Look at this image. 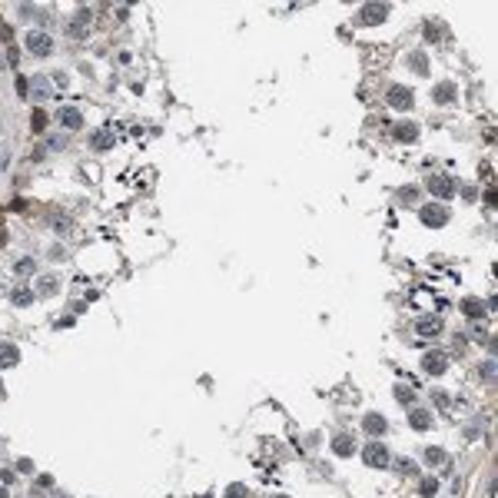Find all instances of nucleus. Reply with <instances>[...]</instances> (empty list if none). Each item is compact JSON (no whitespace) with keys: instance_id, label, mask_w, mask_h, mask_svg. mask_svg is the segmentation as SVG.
<instances>
[{"instance_id":"412c9836","label":"nucleus","mask_w":498,"mask_h":498,"mask_svg":"<svg viewBox=\"0 0 498 498\" xmlns=\"http://www.w3.org/2000/svg\"><path fill=\"white\" fill-rule=\"evenodd\" d=\"M445 459V448H425V465H442Z\"/></svg>"},{"instance_id":"39448f33","label":"nucleus","mask_w":498,"mask_h":498,"mask_svg":"<svg viewBox=\"0 0 498 498\" xmlns=\"http://www.w3.org/2000/svg\"><path fill=\"white\" fill-rule=\"evenodd\" d=\"M429 189L439 196V200H452V196L459 193V186H455L452 176H432V180H429Z\"/></svg>"},{"instance_id":"2f4dec72","label":"nucleus","mask_w":498,"mask_h":498,"mask_svg":"<svg viewBox=\"0 0 498 498\" xmlns=\"http://www.w3.org/2000/svg\"><path fill=\"white\" fill-rule=\"evenodd\" d=\"M229 498H246V488H243V485H229Z\"/></svg>"},{"instance_id":"4468645a","label":"nucleus","mask_w":498,"mask_h":498,"mask_svg":"<svg viewBox=\"0 0 498 498\" xmlns=\"http://www.w3.org/2000/svg\"><path fill=\"white\" fill-rule=\"evenodd\" d=\"M362 429H366L369 435H385V429H389V425H385L382 415H366V419H362Z\"/></svg>"},{"instance_id":"7ed1b4c3","label":"nucleus","mask_w":498,"mask_h":498,"mask_svg":"<svg viewBox=\"0 0 498 498\" xmlns=\"http://www.w3.org/2000/svg\"><path fill=\"white\" fill-rule=\"evenodd\" d=\"M50 47H53L50 33H44V30H30V33H27V50H30L33 57H47Z\"/></svg>"},{"instance_id":"a878e982","label":"nucleus","mask_w":498,"mask_h":498,"mask_svg":"<svg viewBox=\"0 0 498 498\" xmlns=\"http://www.w3.org/2000/svg\"><path fill=\"white\" fill-rule=\"evenodd\" d=\"M13 269H17V272H20V276H30V272H33V269H37V263H33V259H20V263H17V266H13Z\"/></svg>"},{"instance_id":"ddd939ff","label":"nucleus","mask_w":498,"mask_h":498,"mask_svg":"<svg viewBox=\"0 0 498 498\" xmlns=\"http://www.w3.org/2000/svg\"><path fill=\"white\" fill-rule=\"evenodd\" d=\"M462 312H465L468 319H482V315H485V303L475 299V296H468V299H462Z\"/></svg>"},{"instance_id":"7c9ffc66","label":"nucleus","mask_w":498,"mask_h":498,"mask_svg":"<svg viewBox=\"0 0 498 498\" xmlns=\"http://www.w3.org/2000/svg\"><path fill=\"white\" fill-rule=\"evenodd\" d=\"M0 40H4V44H10V40H13V30L7 24H0Z\"/></svg>"},{"instance_id":"58836bf2","label":"nucleus","mask_w":498,"mask_h":498,"mask_svg":"<svg viewBox=\"0 0 498 498\" xmlns=\"http://www.w3.org/2000/svg\"><path fill=\"white\" fill-rule=\"evenodd\" d=\"M276 498H286V495H276Z\"/></svg>"},{"instance_id":"1a4fd4ad","label":"nucleus","mask_w":498,"mask_h":498,"mask_svg":"<svg viewBox=\"0 0 498 498\" xmlns=\"http://www.w3.org/2000/svg\"><path fill=\"white\" fill-rule=\"evenodd\" d=\"M57 120H60V126H67V130H76V126H83V113L76 107H60Z\"/></svg>"},{"instance_id":"b1692460","label":"nucleus","mask_w":498,"mask_h":498,"mask_svg":"<svg viewBox=\"0 0 498 498\" xmlns=\"http://www.w3.org/2000/svg\"><path fill=\"white\" fill-rule=\"evenodd\" d=\"M395 472L399 475H412V472H415V462H412V459H395Z\"/></svg>"},{"instance_id":"dca6fc26","label":"nucleus","mask_w":498,"mask_h":498,"mask_svg":"<svg viewBox=\"0 0 498 498\" xmlns=\"http://www.w3.org/2000/svg\"><path fill=\"white\" fill-rule=\"evenodd\" d=\"M332 452H335V455H342V459H349V455L355 452L352 439H349V435H335V439H332Z\"/></svg>"},{"instance_id":"6ab92c4d","label":"nucleus","mask_w":498,"mask_h":498,"mask_svg":"<svg viewBox=\"0 0 498 498\" xmlns=\"http://www.w3.org/2000/svg\"><path fill=\"white\" fill-rule=\"evenodd\" d=\"M432 96H435V103H452L455 100V87H452V83H439Z\"/></svg>"},{"instance_id":"9b49d317","label":"nucleus","mask_w":498,"mask_h":498,"mask_svg":"<svg viewBox=\"0 0 498 498\" xmlns=\"http://www.w3.org/2000/svg\"><path fill=\"white\" fill-rule=\"evenodd\" d=\"M415 329H419V335H439L442 332V319L439 315H425V319L415 322Z\"/></svg>"},{"instance_id":"aec40b11","label":"nucleus","mask_w":498,"mask_h":498,"mask_svg":"<svg viewBox=\"0 0 498 498\" xmlns=\"http://www.w3.org/2000/svg\"><path fill=\"white\" fill-rule=\"evenodd\" d=\"M10 299H13V306H30L33 303V292L27 289V286H17V289L10 292Z\"/></svg>"},{"instance_id":"4c0bfd02","label":"nucleus","mask_w":498,"mask_h":498,"mask_svg":"<svg viewBox=\"0 0 498 498\" xmlns=\"http://www.w3.org/2000/svg\"><path fill=\"white\" fill-rule=\"evenodd\" d=\"M17 93H20V96H27V80H24V76L17 80Z\"/></svg>"},{"instance_id":"a211bd4d","label":"nucleus","mask_w":498,"mask_h":498,"mask_svg":"<svg viewBox=\"0 0 498 498\" xmlns=\"http://www.w3.org/2000/svg\"><path fill=\"white\" fill-rule=\"evenodd\" d=\"M47 123H50V116H47L44 110L37 107V110L30 113V130H33V133H44V130H47Z\"/></svg>"},{"instance_id":"6e6552de","label":"nucleus","mask_w":498,"mask_h":498,"mask_svg":"<svg viewBox=\"0 0 498 498\" xmlns=\"http://www.w3.org/2000/svg\"><path fill=\"white\" fill-rule=\"evenodd\" d=\"M445 366H448V355H445V352H425L422 369H425L429 375H442V372H445Z\"/></svg>"},{"instance_id":"bb28decb","label":"nucleus","mask_w":498,"mask_h":498,"mask_svg":"<svg viewBox=\"0 0 498 498\" xmlns=\"http://www.w3.org/2000/svg\"><path fill=\"white\" fill-rule=\"evenodd\" d=\"M442 37V27L435 24V20H429V24H425V40H439Z\"/></svg>"},{"instance_id":"c756f323","label":"nucleus","mask_w":498,"mask_h":498,"mask_svg":"<svg viewBox=\"0 0 498 498\" xmlns=\"http://www.w3.org/2000/svg\"><path fill=\"white\" fill-rule=\"evenodd\" d=\"M40 292H57V279H40Z\"/></svg>"},{"instance_id":"c85d7f7f","label":"nucleus","mask_w":498,"mask_h":498,"mask_svg":"<svg viewBox=\"0 0 498 498\" xmlns=\"http://www.w3.org/2000/svg\"><path fill=\"white\" fill-rule=\"evenodd\" d=\"M432 399H435L439 409H448V395H445V389H435V392H432Z\"/></svg>"},{"instance_id":"c9c22d12","label":"nucleus","mask_w":498,"mask_h":498,"mask_svg":"<svg viewBox=\"0 0 498 498\" xmlns=\"http://www.w3.org/2000/svg\"><path fill=\"white\" fill-rule=\"evenodd\" d=\"M402 200H405V203H412V200H415V189H412V186H409V189H402Z\"/></svg>"},{"instance_id":"5701e85b","label":"nucleus","mask_w":498,"mask_h":498,"mask_svg":"<svg viewBox=\"0 0 498 498\" xmlns=\"http://www.w3.org/2000/svg\"><path fill=\"white\" fill-rule=\"evenodd\" d=\"M395 399H399V402H405V405H412V402H415V392H412L409 385H399V389H395Z\"/></svg>"},{"instance_id":"20e7f679","label":"nucleus","mask_w":498,"mask_h":498,"mask_svg":"<svg viewBox=\"0 0 498 498\" xmlns=\"http://www.w3.org/2000/svg\"><path fill=\"white\" fill-rule=\"evenodd\" d=\"M385 17H389V4H366L359 10V24L362 27H375V24H382Z\"/></svg>"},{"instance_id":"4be33fe9","label":"nucleus","mask_w":498,"mask_h":498,"mask_svg":"<svg viewBox=\"0 0 498 498\" xmlns=\"http://www.w3.org/2000/svg\"><path fill=\"white\" fill-rule=\"evenodd\" d=\"M110 146H113L110 133H93V150H110Z\"/></svg>"},{"instance_id":"f03ea898","label":"nucleus","mask_w":498,"mask_h":498,"mask_svg":"<svg viewBox=\"0 0 498 498\" xmlns=\"http://www.w3.org/2000/svg\"><path fill=\"white\" fill-rule=\"evenodd\" d=\"M419 216H422V223H425V226H432V229H439V226H445V223H448V209L439 206V203L422 206V209H419Z\"/></svg>"},{"instance_id":"f257e3e1","label":"nucleus","mask_w":498,"mask_h":498,"mask_svg":"<svg viewBox=\"0 0 498 498\" xmlns=\"http://www.w3.org/2000/svg\"><path fill=\"white\" fill-rule=\"evenodd\" d=\"M362 459H366V465H372V468H389V465H392V455H389V448H385L382 442H372V445H366Z\"/></svg>"},{"instance_id":"2eb2a0df","label":"nucleus","mask_w":498,"mask_h":498,"mask_svg":"<svg viewBox=\"0 0 498 498\" xmlns=\"http://www.w3.org/2000/svg\"><path fill=\"white\" fill-rule=\"evenodd\" d=\"M409 425L422 432V429H429V425H432V415H429L425 409H412V412H409Z\"/></svg>"},{"instance_id":"f8f14e48","label":"nucleus","mask_w":498,"mask_h":498,"mask_svg":"<svg viewBox=\"0 0 498 498\" xmlns=\"http://www.w3.org/2000/svg\"><path fill=\"white\" fill-rule=\"evenodd\" d=\"M20 362V352L17 346H10V342H0V369H10Z\"/></svg>"},{"instance_id":"423d86ee","label":"nucleus","mask_w":498,"mask_h":498,"mask_svg":"<svg viewBox=\"0 0 498 498\" xmlns=\"http://www.w3.org/2000/svg\"><path fill=\"white\" fill-rule=\"evenodd\" d=\"M385 100H389V107H395V110H409L412 103V90L409 87H389V93H385Z\"/></svg>"},{"instance_id":"e433bc0d","label":"nucleus","mask_w":498,"mask_h":498,"mask_svg":"<svg viewBox=\"0 0 498 498\" xmlns=\"http://www.w3.org/2000/svg\"><path fill=\"white\" fill-rule=\"evenodd\" d=\"M485 203H488V206H495V189H492V186L485 189Z\"/></svg>"},{"instance_id":"0eeeda50","label":"nucleus","mask_w":498,"mask_h":498,"mask_svg":"<svg viewBox=\"0 0 498 498\" xmlns=\"http://www.w3.org/2000/svg\"><path fill=\"white\" fill-rule=\"evenodd\" d=\"M87 30H90V7H80V10H76V17L67 24V33L76 40V37H83Z\"/></svg>"},{"instance_id":"cd10ccee","label":"nucleus","mask_w":498,"mask_h":498,"mask_svg":"<svg viewBox=\"0 0 498 498\" xmlns=\"http://www.w3.org/2000/svg\"><path fill=\"white\" fill-rule=\"evenodd\" d=\"M435 492H439V482H435V479H425V482H422V495H425V498H432Z\"/></svg>"},{"instance_id":"9d476101","label":"nucleus","mask_w":498,"mask_h":498,"mask_svg":"<svg viewBox=\"0 0 498 498\" xmlns=\"http://www.w3.org/2000/svg\"><path fill=\"white\" fill-rule=\"evenodd\" d=\"M395 140L399 143H415L419 140V123H412V120H402V123H395Z\"/></svg>"},{"instance_id":"473e14b6","label":"nucleus","mask_w":498,"mask_h":498,"mask_svg":"<svg viewBox=\"0 0 498 498\" xmlns=\"http://www.w3.org/2000/svg\"><path fill=\"white\" fill-rule=\"evenodd\" d=\"M63 143H67L63 136H50V143H47V146H50V150H63Z\"/></svg>"},{"instance_id":"f3484780","label":"nucleus","mask_w":498,"mask_h":498,"mask_svg":"<svg viewBox=\"0 0 498 498\" xmlns=\"http://www.w3.org/2000/svg\"><path fill=\"white\" fill-rule=\"evenodd\" d=\"M27 90H30L37 100H47V93H50V83H47V76H33V80L27 83Z\"/></svg>"},{"instance_id":"72a5a7b5","label":"nucleus","mask_w":498,"mask_h":498,"mask_svg":"<svg viewBox=\"0 0 498 498\" xmlns=\"http://www.w3.org/2000/svg\"><path fill=\"white\" fill-rule=\"evenodd\" d=\"M412 67H415V70H429V63H425V60L415 53V57H412Z\"/></svg>"},{"instance_id":"393cba45","label":"nucleus","mask_w":498,"mask_h":498,"mask_svg":"<svg viewBox=\"0 0 498 498\" xmlns=\"http://www.w3.org/2000/svg\"><path fill=\"white\" fill-rule=\"evenodd\" d=\"M50 223L60 229V233H70V216H63V213H57V216H50Z\"/></svg>"},{"instance_id":"f704fd0d","label":"nucleus","mask_w":498,"mask_h":498,"mask_svg":"<svg viewBox=\"0 0 498 498\" xmlns=\"http://www.w3.org/2000/svg\"><path fill=\"white\" fill-rule=\"evenodd\" d=\"M7 60H10V63L20 60V50H17V47H10V50H7Z\"/></svg>"}]
</instances>
